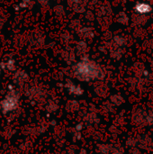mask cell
I'll use <instances>...</instances> for the list:
<instances>
[{"mask_svg":"<svg viewBox=\"0 0 153 154\" xmlns=\"http://www.w3.org/2000/svg\"><path fill=\"white\" fill-rule=\"evenodd\" d=\"M76 75L82 80H89L91 79H101L103 78L104 73L94 62L83 60L78 64L76 68Z\"/></svg>","mask_w":153,"mask_h":154,"instance_id":"cell-1","label":"cell"},{"mask_svg":"<svg viewBox=\"0 0 153 154\" xmlns=\"http://www.w3.org/2000/svg\"><path fill=\"white\" fill-rule=\"evenodd\" d=\"M18 103V97L14 93H10L6 98L2 102V108L4 111L8 112L15 109Z\"/></svg>","mask_w":153,"mask_h":154,"instance_id":"cell-2","label":"cell"},{"mask_svg":"<svg viewBox=\"0 0 153 154\" xmlns=\"http://www.w3.org/2000/svg\"><path fill=\"white\" fill-rule=\"evenodd\" d=\"M140 113H136L133 116V121L137 124H141L142 122H146V115L142 113V111H139Z\"/></svg>","mask_w":153,"mask_h":154,"instance_id":"cell-3","label":"cell"},{"mask_svg":"<svg viewBox=\"0 0 153 154\" xmlns=\"http://www.w3.org/2000/svg\"><path fill=\"white\" fill-rule=\"evenodd\" d=\"M150 5H146V4H144V3H142V4H139V5H137V6H136V10L140 13V14H146V13H148L149 11H150Z\"/></svg>","mask_w":153,"mask_h":154,"instance_id":"cell-4","label":"cell"},{"mask_svg":"<svg viewBox=\"0 0 153 154\" xmlns=\"http://www.w3.org/2000/svg\"><path fill=\"white\" fill-rule=\"evenodd\" d=\"M68 88H69V90L71 93L76 94V95H80V94L82 93V89H81L79 87L74 85V84H69V85H68Z\"/></svg>","mask_w":153,"mask_h":154,"instance_id":"cell-5","label":"cell"},{"mask_svg":"<svg viewBox=\"0 0 153 154\" xmlns=\"http://www.w3.org/2000/svg\"><path fill=\"white\" fill-rule=\"evenodd\" d=\"M111 101L114 105L115 106H120L123 102H124V99L121 96L119 95H115L111 97Z\"/></svg>","mask_w":153,"mask_h":154,"instance_id":"cell-6","label":"cell"},{"mask_svg":"<svg viewBox=\"0 0 153 154\" xmlns=\"http://www.w3.org/2000/svg\"><path fill=\"white\" fill-rule=\"evenodd\" d=\"M78 108V103L75 102V101H70V102H69L68 105H67V109H68L69 112L75 111V110H77Z\"/></svg>","mask_w":153,"mask_h":154,"instance_id":"cell-7","label":"cell"},{"mask_svg":"<svg viewBox=\"0 0 153 154\" xmlns=\"http://www.w3.org/2000/svg\"><path fill=\"white\" fill-rule=\"evenodd\" d=\"M99 150L102 153L107 154L111 152V146L106 145V144H101V145H99Z\"/></svg>","mask_w":153,"mask_h":154,"instance_id":"cell-8","label":"cell"},{"mask_svg":"<svg viewBox=\"0 0 153 154\" xmlns=\"http://www.w3.org/2000/svg\"><path fill=\"white\" fill-rule=\"evenodd\" d=\"M25 79H26V75H25L23 72H19V73H17L16 76H15V80H16L17 82H19V83L23 82V81L25 80Z\"/></svg>","mask_w":153,"mask_h":154,"instance_id":"cell-9","label":"cell"},{"mask_svg":"<svg viewBox=\"0 0 153 154\" xmlns=\"http://www.w3.org/2000/svg\"><path fill=\"white\" fill-rule=\"evenodd\" d=\"M111 152L114 154H123L124 153V149L121 146H111Z\"/></svg>","mask_w":153,"mask_h":154,"instance_id":"cell-10","label":"cell"},{"mask_svg":"<svg viewBox=\"0 0 153 154\" xmlns=\"http://www.w3.org/2000/svg\"><path fill=\"white\" fill-rule=\"evenodd\" d=\"M137 143H138V141H136V139H134V138H131V139H129V140H128V142H127V145H128V146H130L131 148H134V147H135V145L137 144Z\"/></svg>","mask_w":153,"mask_h":154,"instance_id":"cell-11","label":"cell"},{"mask_svg":"<svg viewBox=\"0 0 153 154\" xmlns=\"http://www.w3.org/2000/svg\"><path fill=\"white\" fill-rule=\"evenodd\" d=\"M79 154H87V153H86V152H85V151H82V152H81Z\"/></svg>","mask_w":153,"mask_h":154,"instance_id":"cell-12","label":"cell"}]
</instances>
